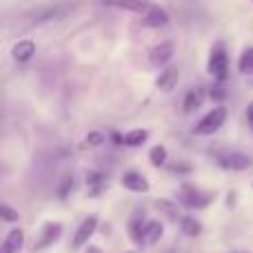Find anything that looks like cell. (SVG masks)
Segmentation results:
<instances>
[{"instance_id":"7a4b0ae2","label":"cell","mask_w":253,"mask_h":253,"mask_svg":"<svg viewBox=\"0 0 253 253\" xmlns=\"http://www.w3.org/2000/svg\"><path fill=\"white\" fill-rule=\"evenodd\" d=\"M207 69H209V74L213 76L218 83L227 80V76H229V56H227V49H224L222 42H218V44L211 47L209 65H207Z\"/></svg>"},{"instance_id":"9c48e42d","label":"cell","mask_w":253,"mask_h":253,"mask_svg":"<svg viewBox=\"0 0 253 253\" xmlns=\"http://www.w3.org/2000/svg\"><path fill=\"white\" fill-rule=\"evenodd\" d=\"M171 58H173V42H160L149 51V60L153 67H165Z\"/></svg>"},{"instance_id":"83f0119b","label":"cell","mask_w":253,"mask_h":253,"mask_svg":"<svg viewBox=\"0 0 253 253\" xmlns=\"http://www.w3.org/2000/svg\"><path fill=\"white\" fill-rule=\"evenodd\" d=\"M247 118H249V123L253 125V102H249V107H247Z\"/></svg>"},{"instance_id":"8fae6325","label":"cell","mask_w":253,"mask_h":253,"mask_svg":"<svg viewBox=\"0 0 253 253\" xmlns=\"http://www.w3.org/2000/svg\"><path fill=\"white\" fill-rule=\"evenodd\" d=\"M178 78H180L178 67H167V69L160 71V76H158L156 87L160 89V91H171V89L178 84Z\"/></svg>"},{"instance_id":"6da1fadb","label":"cell","mask_w":253,"mask_h":253,"mask_svg":"<svg viewBox=\"0 0 253 253\" xmlns=\"http://www.w3.org/2000/svg\"><path fill=\"white\" fill-rule=\"evenodd\" d=\"M78 4H71V2H53V4H38V7L29 9L25 13L29 18V25H44V22H53V20H62L67 18L71 11H76Z\"/></svg>"},{"instance_id":"3957f363","label":"cell","mask_w":253,"mask_h":253,"mask_svg":"<svg viewBox=\"0 0 253 253\" xmlns=\"http://www.w3.org/2000/svg\"><path fill=\"white\" fill-rule=\"evenodd\" d=\"M213 200L211 193H205L202 189H198L196 184H182L180 187V202H182L187 209H205L209 202Z\"/></svg>"},{"instance_id":"5bb4252c","label":"cell","mask_w":253,"mask_h":253,"mask_svg":"<svg viewBox=\"0 0 253 253\" xmlns=\"http://www.w3.org/2000/svg\"><path fill=\"white\" fill-rule=\"evenodd\" d=\"M34 53H36L34 40H20V42H16V44H13V49H11L13 60H18V62L31 60V56H34Z\"/></svg>"},{"instance_id":"d4e9b609","label":"cell","mask_w":253,"mask_h":253,"mask_svg":"<svg viewBox=\"0 0 253 253\" xmlns=\"http://www.w3.org/2000/svg\"><path fill=\"white\" fill-rule=\"evenodd\" d=\"M102 142H105V133H100V131H91V133H87L89 147H100Z\"/></svg>"},{"instance_id":"9a60e30c","label":"cell","mask_w":253,"mask_h":253,"mask_svg":"<svg viewBox=\"0 0 253 253\" xmlns=\"http://www.w3.org/2000/svg\"><path fill=\"white\" fill-rule=\"evenodd\" d=\"M25 242V231L22 229H11L2 242V253H18Z\"/></svg>"},{"instance_id":"277c9868","label":"cell","mask_w":253,"mask_h":253,"mask_svg":"<svg viewBox=\"0 0 253 253\" xmlns=\"http://www.w3.org/2000/svg\"><path fill=\"white\" fill-rule=\"evenodd\" d=\"M224 120H227V109H224V107H213V109H211L209 114H207L205 118H202L200 123L196 125L193 133H198V135H211V133H215V131H218L220 126L224 125Z\"/></svg>"},{"instance_id":"2e32d148","label":"cell","mask_w":253,"mask_h":253,"mask_svg":"<svg viewBox=\"0 0 253 253\" xmlns=\"http://www.w3.org/2000/svg\"><path fill=\"white\" fill-rule=\"evenodd\" d=\"M107 180L102 173H98V171H89L87 173V189H89V196L91 198H98L102 193V189H105Z\"/></svg>"},{"instance_id":"603a6c76","label":"cell","mask_w":253,"mask_h":253,"mask_svg":"<svg viewBox=\"0 0 253 253\" xmlns=\"http://www.w3.org/2000/svg\"><path fill=\"white\" fill-rule=\"evenodd\" d=\"M18 215H20V213H18L16 209H11L9 205H2V207H0V218H2L4 222H16Z\"/></svg>"},{"instance_id":"ac0fdd59","label":"cell","mask_w":253,"mask_h":253,"mask_svg":"<svg viewBox=\"0 0 253 253\" xmlns=\"http://www.w3.org/2000/svg\"><path fill=\"white\" fill-rule=\"evenodd\" d=\"M149 138V131L147 129H133L129 131V133L125 135V144L126 147H140V144H144Z\"/></svg>"},{"instance_id":"d6986e66","label":"cell","mask_w":253,"mask_h":253,"mask_svg":"<svg viewBox=\"0 0 253 253\" xmlns=\"http://www.w3.org/2000/svg\"><path fill=\"white\" fill-rule=\"evenodd\" d=\"M162 222L160 220H151V222H147V231H144V238H147V242H158L162 238Z\"/></svg>"},{"instance_id":"484cf974","label":"cell","mask_w":253,"mask_h":253,"mask_svg":"<svg viewBox=\"0 0 253 253\" xmlns=\"http://www.w3.org/2000/svg\"><path fill=\"white\" fill-rule=\"evenodd\" d=\"M209 96L213 98V100H222L224 96H227V91H224L220 84H215V87H211V91H209Z\"/></svg>"},{"instance_id":"44dd1931","label":"cell","mask_w":253,"mask_h":253,"mask_svg":"<svg viewBox=\"0 0 253 253\" xmlns=\"http://www.w3.org/2000/svg\"><path fill=\"white\" fill-rule=\"evenodd\" d=\"M149 160H151L153 167H162L167 162V149L162 147V144H158V147H153L151 151H149Z\"/></svg>"},{"instance_id":"30bf717a","label":"cell","mask_w":253,"mask_h":253,"mask_svg":"<svg viewBox=\"0 0 253 253\" xmlns=\"http://www.w3.org/2000/svg\"><path fill=\"white\" fill-rule=\"evenodd\" d=\"M120 182H123L125 189H129V191H133V193H147L149 191L147 178H144V175H140L138 171H126Z\"/></svg>"},{"instance_id":"7402d4cb","label":"cell","mask_w":253,"mask_h":253,"mask_svg":"<svg viewBox=\"0 0 253 253\" xmlns=\"http://www.w3.org/2000/svg\"><path fill=\"white\" fill-rule=\"evenodd\" d=\"M156 207H158L160 211H167V215H169L171 220H178V218H180L178 207L171 205V202H167V200H158V202H156ZM180 220H182V218H180Z\"/></svg>"},{"instance_id":"8992f818","label":"cell","mask_w":253,"mask_h":253,"mask_svg":"<svg viewBox=\"0 0 253 253\" xmlns=\"http://www.w3.org/2000/svg\"><path fill=\"white\" fill-rule=\"evenodd\" d=\"M218 162H220V167L231 169V171H245L251 167V158L247 156V153H240V151L222 153V156H218Z\"/></svg>"},{"instance_id":"ffe728a7","label":"cell","mask_w":253,"mask_h":253,"mask_svg":"<svg viewBox=\"0 0 253 253\" xmlns=\"http://www.w3.org/2000/svg\"><path fill=\"white\" fill-rule=\"evenodd\" d=\"M238 69H240V74H253V47H247L242 51L240 60H238Z\"/></svg>"},{"instance_id":"52a82bcc","label":"cell","mask_w":253,"mask_h":253,"mask_svg":"<svg viewBox=\"0 0 253 253\" xmlns=\"http://www.w3.org/2000/svg\"><path fill=\"white\" fill-rule=\"evenodd\" d=\"M96 227H98V218H93V215L91 218H84L74 233V249H80V247L87 245L89 238L96 233Z\"/></svg>"},{"instance_id":"f1b7e54d","label":"cell","mask_w":253,"mask_h":253,"mask_svg":"<svg viewBox=\"0 0 253 253\" xmlns=\"http://www.w3.org/2000/svg\"><path fill=\"white\" fill-rule=\"evenodd\" d=\"M84 253H102V251H100V247H89Z\"/></svg>"},{"instance_id":"e0dca14e","label":"cell","mask_w":253,"mask_h":253,"mask_svg":"<svg viewBox=\"0 0 253 253\" xmlns=\"http://www.w3.org/2000/svg\"><path fill=\"white\" fill-rule=\"evenodd\" d=\"M180 227H182L184 236H189V238H198L202 233V224L198 222L193 215H184V218L180 220Z\"/></svg>"},{"instance_id":"5b68a950","label":"cell","mask_w":253,"mask_h":253,"mask_svg":"<svg viewBox=\"0 0 253 253\" xmlns=\"http://www.w3.org/2000/svg\"><path fill=\"white\" fill-rule=\"evenodd\" d=\"M60 236H62V224L60 222H44L42 229H40V233H38V240H36L34 249L36 251L49 249V247H53L58 240H60Z\"/></svg>"},{"instance_id":"ba28073f","label":"cell","mask_w":253,"mask_h":253,"mask_svg":"<svg viewBox=\"0 0 253 253\" xmlns=\"http://www.w3.org/2000/svg\"><path fill=\"white\" fill-rule=\"evenodd\" d=\"M205 98H207V89L205 87H193L187 91L182 102V111L184 114H196L202 105H205Z\"/></svg>"},{"instance_id":"4316f807","label":"cell","mask_w":253,"mask_h":253,"mask_svg":"<svg viewBox=\"0 0 253 253\" xmlns=\"http://www.w3.org/2000/svg\"><path fill=\"white\" fill-rule=\"evenodd\" d=\"M171 171H182V173H189V171H191V167H189V165H171Z\"/></svg>"},{"instance_id":"7c38bea8","label":"cell","mask_w":253,"mask_h":253,"mask_svg":"<svg viewBox=\"0 0 253 253\" xmlns=\"http://www.w3.org/2000/svg\"><path fill=\"white\" fill-rule=\"evenodd\" d=\"M144 231H147V222L142 220V215H133V218L129 220V238L138 247H142L144 242H147V238H144Z\"/></svg>"},{"instance_id":"cb8c5ba5","label":"cell","mask_w":253,"mask_h":253,"mask_svg":"<svg viewBox=\"0 0 253 253\" xmlns=\"http://www.w3.org/2000/svg\"><path fill=\"white\" fill-rule=\"evenodd\" d=\"M71 189H74V178H71V175H67V178L62 180V184L58 187V198H62V200H65L67 193H69Z\"/></svg>"},{"instance_id":"4fadbf2b","label":"cell","mask_w":253,"mask_h":253,"mask_svg":"<svg viewBox=\"0 0 253 253\" xmlns=\"http://www.w3.org/2000/svg\"><path fill=\"white\" fill-rule=\"evenodd\" d=\"M167 22H169V13L162 7H158V4H151L149 11L144 13V25L149 27H165Z\"/></svg>"}]
</instances>
